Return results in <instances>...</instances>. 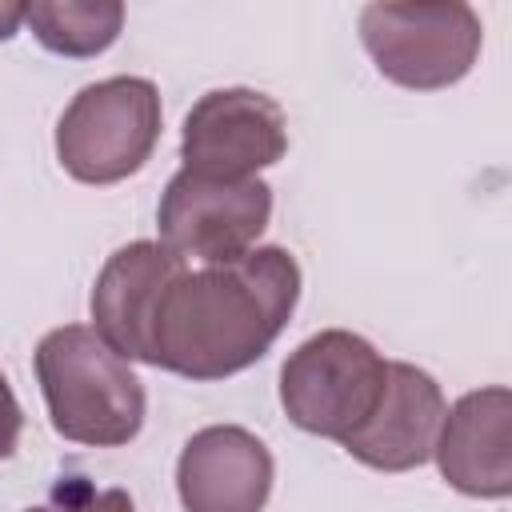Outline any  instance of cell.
Returning a JSON list of instances; mask_svg holds the SVG:
<instances>
[{"instance_id": "cell-3", "label": "cell", "mask_w": 512, "mask_h": 512, "mask_svg": "<svg viewBox=\"0 0 512 512\" xmlns=\"http://www.w3.org/2000/svg\"><path fill=\"white\" fill-rule=\"evenodd\" d=\"M160 92L144 76H108L72 96L56 124V160L80 184H120L160 140Z\"/></svg>"}, {"instance_id": "cell-10", "label": "cell", "mask_w": 512, "mask_h": 512, "mask_svg": "<svg viewBox=\"0 0 512 512\" xmlns=\"http://www.w3.org/2000/svg\"><path fill=\"white\" fill-rule=\"evenodd\" d=\"M432 456L456 492L504 500L512 492V392L504 384L464 392L444 412Z\"/></svg>"}, {"instance_id": "cell-5", "label": "cell", "mask_w": 512, "mask_h": 512, "mask_svg": "<svg viewBox=\"0 0 512 512\" xmlns=\"http://www.w3.org/2000/svg\"><path fill=\"white\" fill-rule=\"evenodd\" d=\"M388 360L348 328L308 336L280 368V404L300 432L344 440L376 408Z\"/></svg>"}, {"instance_id": "cell-11", "label": "cell", "mask_w": 512, "mask_h": 512, "mask_svg": "<svg viewBox=\"0 0 512 512\" xmlns=\"http://www.w3.org/2000/svg\"><path fill=\"white\" fill-rule=\"evenodd\" d=\"M180 272L184 260L160 240H132L116 248L92 284V332L116 356L148 364L156 304Z\"/></svg>"}, {"instance_id": "cell-9", "label": "cell", "mask_w": 512, "mask_h": 512, "mask_svg": "<svg viewBox=\"0 0 512 512\" xmlns=\"http://www.w3.org/2000/svg\"><path fill=\"white\" fill-rule=\"evenodd\" d=\"M272 452L240 424H208L192 432L176 460V492L184 512H264L272 496Z\"/></svg>"}, {"instance_id": "cell-14", "label": "cell", "mask_w": 512, "mask_h": 512, "mask_svg": "<svg viewBox=\"0 0 512 512\" xmlns=\"http://www.w3.org/2000/svg\"><path fill=\"white\" fill-rule=\"evenodd\" d=\"M20 428H24V412H20V400L16 392L8 388L4 372H0V460H8L20 444Z\"/></svg>"}, {"instance_id": "cell-2", "label": "cell", "mask_w": 512, "mask_h": 512, "mask_svg": "<svg viewBox=\"0 0 512 512\" xmlns=\"http://www.w3.org/2000/svg\"><path fill=\"white\" fill-rule=\"evenodd\" d=\"M36 380L52 428L88 448H120L144 428V384L88 324L52 328L36 344Z\"/></svg>"}, {"instance_id": "cell-15", "label": "cell", "mask_w": 512, "mask_h": 512, "mask_svg": "<svg viewBox=\"0 0 512 512\" xmlns=\"http://www.w3.org/2000/svg\"><path fill=\"white\" fill-rule=\"evenodd\" d=\"M24 24V4H0V40H12Z\"/></svg>"}, {"instance_id": "cell-13", "label": "cell", "mask_w": 512, "mask_h": 512, "mask_svg": "<svg viewBox=\"0 0 512 512\" xmlns=\"http://www.w3.org/2000/svg\"><path fill=\"white\" fill-rule=\"evenodd\" d=\"M28 512H136V504L124 488H96L84 476H64Z\"/></svg>"}, {"instance_id": "cell-6", "label": "cell", "mask_w": 512, "mask_h": 512, "mask_svg": "<svg viewBox=\"0 0 512 512\" xmlns=\"http://www.w3.org/2000/svg\"><path fill=\"white\" fill-rule=\"evenodd\" d=\"M272 216V188L252 180H212L196 172H176L164 184L156 228L160 244L172 248L180 260L200 264H228L256 248L260 232Z\"/></svg>"}, {"instance_id": "cell-4", "label": "cell", "mask_w": 512, "mask_h": 512, "mask_svg": "<svg viewBox=\"0 0 512 512\" xmlns=\"http://www.w3.org/2000/svg\"><path fill=\"white\" fill-rule=\"evenodd\" d=\"M360 44L384 80L412 92H436L472 72L484 28L460 0L368 4L360 8Z\"/></svg>"}, {"instance_id": "cell-7", "label": "cell", "mask_w": 512, "mask_h": 512, "mask_svg": "<svg viewBox=\"0 0 512 512\" xmlns=\"http://www.w3.org/2000/svg\"><path fill=\"white\" fill-rule=\"evenodd\" d=\"M288 152L284 108L256 88L204 92L184 116L180 160L184 172L212 180H252Z\"/></svg>"}, {"instance_id": "cell-1", "label": "cell", "mask_w": 512, "mask_h": 512, "mask_svg": "<svg viewBox=\"0 0 512 512\" xmlns=\"http://www.w3.org/2000/svg\"><path fill=\"white\" fill-rule=\"evenodd\" d=\"M300 300V264L268 244L228 264L184 268L160 296L148 364L184 380H224L252 368Z\"/></svg>"}, {"instance_id": "cell-8", "label": "cell", "mask_w": 512, "mask_h": 512, "mask_svg": "<svg viewBox=\"0 0 512 512\" xmlns=\"http://www.w3.org/2000/svg\"><path fill=\"white\" fill-rule=\"evenodd\" d=\"M444 392L432 372L408 364V360H388L384 392L372 408V416L344 436V452L376 472H408L432 460L440 424H444Z\"/></svg>"}, {"instance_id": "cell-12", "label": "cell", "mask_w": 512, "mask_h": 512, "mask_svg": "<svg viewBox=\"0 0 512 512\" xmlns=\"http://www.w3.org/2000/svg\"><path fill=\"white\" fill-rule=\"evenodd\" d=\"M24 24L56 56H100L124 28L120 0H36L24 4Z\"/></svg>"}]
</instances>
